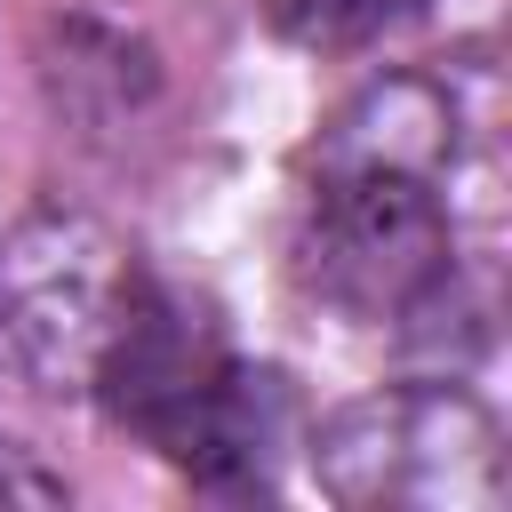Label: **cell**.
I'll return each mask as SVG.
<instances>
[{"instance_id":"cell-5","label":"cell","mask_w":512,"mask_h":512,"mask_svg":"<svg viewBox=\"0 0 512 512\" xmlns=\"http://www.w3.org/2000/svg\"><path fill=\"white\" fill-rule=\"evenodd\" d=\"M56 40H64V48H48V96L56 104L80 112V96L96 80H104V104L112 112H136V96H152V56L128 32H104V24L72 16V24H56Z\"/></svg>"},{"instance_id":"cell-1","label":"cell","mask_w":512,"mask_h":512,"mask_svg":"<svg viewBox=\"0 0 512 512\" xmlns=\"http://www.w3.org/2000/svg\"><path fill=\"white\" fill-rule=\"evenodd\" d=\"M456 96L440 80H376L360 88L312 152V200L296 272L344 320H424L456 296Z\"/></svg>"},{"instance_id":"cell-2","label":"cell","mask_w":512,"mask_h":512,"mask_svg":"<svg viewBox=\"0 0 512 512\" xmlns=\"http://www.w3.org/2000/svg\"><path fill=\"white\" fill-rule=\"evenodd\" d=\"M312 480L344 512H496L504 432L464 384H392L312 432Z\"/></svg>"},{"instance_id":"cell-7","label":"cell","mask_w":512,"mask_h":512,"mask_svg":"<svg viewBox=\"0 0 512 512\" xmlns=\"http://www.w3.org/2000/svg\"><path fill=\"white\" fill-rule=\"evenodd\" d=\"M0 504H64V480L8 432H0Z\"/></svg>"},{"instance_id":"cell-4","label":"cell","mask_w":512,"mask_h":512,"mask_svg":"<svg viewBox=\"0 0 512 512\" xmlns=\"http://www.w3.org/2000/svg\"><path fill=\"white\" fill-rule=\"evenodd\" d=\"M224 368H232V352H224L216 320H208L192 296L144 280L136 304H128V320L112 328L88 392H104V408L168 456V448L184 440V424L200 416V400L216 392Z\"/></svg>"},{"instance_id":"cell-3","label":"cell","mask_w":512,"mask_h":512,"mask_svg":"<svg viewBox=\"0 0 512 512\" xmlns=\"http://www.w3.org/2000/svg\"><path fill=\"white\" fill-rule=\"evenodd\" d=\"M144 272L96 216H24L0 232V368L32 392H88Z\"/></svg>"},{"instance_id":"cell-6","label":"cell","mask_w":512,"mask_h":512,"mask_svg":"<svg viewBox=\"0 0 512 512\" xmlns=\"http://www.w3.org/2000/svg\"><path fill=\"white\" fill-rule=\"evenodd\" d=\"M408 16H424V0H272V32L296 48H368L384 32H400Z\"/></svg>"}]
</instances>
